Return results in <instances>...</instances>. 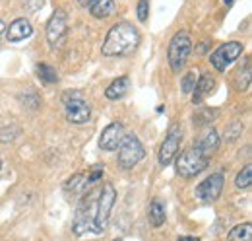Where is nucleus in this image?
<instances>
[{
	"instance_id": "nucleus-29",
	"label": "nucleus",
	"mask_w": 252,
	"mask_h": 241,
	"mask_svg": "<svg viewBox=\"0 0 252 241\" xmlns=\"http://www.w3.org/2000/svg\"><path fill=\"white\" fill-rule=\"evenodd\" d=\"M103 171H105V169H103V165H95L94 169H92V173L88 175V183H90V185L97 183V181L103 177Z\"/></svg>"
},
{
	"instance_id": "nucleus-14",
	"label": "nucleus",
	"mask_w": 252,
	"mask_h": 241,
	"mask_svg": "<svg viewBox=\"0 0 252 241\" xmlns=\"http://www.w3.org/2000/svg\"><path fill=\"white\" fill-rule=\"evenodd\" d=\"M214 88H216V80L210 74H202L200 80H196V86L192 90V103L200 105L204 101V97L214 91Z\"/></svg>"
},
{
	"instance_id": "nucleus-13",
	"label": "nucleus",
	"mask_w": 252,
	"mask_h": 241,
	"mask_svg": "<svg viewBox=\"0 0 252 241\" xmlns=\"http://www.w3.org/2000/svg\"><path fill=\"white\" fill-rule=\"evenodd\" d=\"M194 148L198 152H202L206 158H210L214 152H218V148H220V134L214 128H206L202 132V136L198 138V142H196Z\"/></svg>"
},
{
	"instance_id": "nucleus-20",
	"label": "nucleus",
	"mask_w": 252,
	"mask_h": 241,
	"mask_svg": "<svg viewBox=\"0 0 252 241\" xmlns=\"http://www.w3.org/2000/svg\"><path fill=\"white\" fill-rule=\"evenodd\" d=\"M249 86H251V60H247L245 68L241 66L235 72V88L243 91V90H249Z\"/></svg>"
},
{
	"instance_id": "nucleus-5",
	"label": "nucleus",
	"mask_w": 252,
	"mask_h": 241,
	"mask_svg": "<svg viewBox=\"0 0 252 241\" xmlns=\"http://www.w3.org/2000/svg\"><path fill=\"white\" fill-rule=\"evenodd\" d=\"M210 163V158H206L202 152H198L194 146L189 150L181 152L177 156V163H175V169L181 177L190 179V177H196L198 173H202Z\"/></svg>"
},
{
	"instance_id": "nucleus-32",
	"label": "nucleus",
	"mask_w": 252,
	"mask_h": 241,
	"mask_svg": "<svg viewBox=\"0 0 252 241\" xmlns=\"http://www.w3.org/2000/svg\"><path fill=\"white\" fill-rule=\"evenodd\" d=\"M4 31H6V26H4V22L0 20V41H2V35H4Z\"/></svg>"
},
{
	"instance_id": "nucleus-28",
	"label": "nucleus",
	"mask_w": 252,
	"mask_h": 241,
	"mask_svg": "<svg viewBox=\"0 0 252 241\" xmlns=\"http://www.w3.org/2000/svg\"><path fill=\"white\" fill-rule=\"evenodd\" d=\"M136 14H138L140 22H146L148 16H150V0H140L138 6H136Z\"/></svg>"
},
{
	"instance_id": "nucleus-16",
	"label": "nucleus",
	"mask_w": 252,
	"mask_h": 241,
	"mask_svg": "<svg viewBox=\"0 0 252 241\" xmlns=\"http://www.w3.org/2000/svg\"><path fill=\"white\" fill-rule=\"evenodd\" d=\"M88 10L97 20H105L115 14V0H95Z\"/></svg>"
},
{
	"instance_id": "nucleus-31",
	"label": "nucleus",
	"mask_w": 252,
	"mask_h": 241,
	"mask_svg": "<svg viewBox=\"0 0 252 241\" xmlns=\"http://www.w3.org/2000/svg\"><path fill=\"white\" fill-rule=\"evenodd\" d=\"M177 241H200L198 238H190V236H183V238H179Z\"/></svg>"
},
{
	"instance_id": "nucleus-19",
	"label": "nucleus",
	"mask_w": 252,
	"mask_h": 241,
	"mask_svg": "<svg viewBox=\"0 0 252 241\" xmlns=\"http://www.w3.org/2000/svg\"><path fill=\"white\" fill-rule=\"evenodd\" d=\"M88 175H84V173H76V175H72L70 179L64 183V191H68V193H84L86 189H88Z\"/></svg>"
},
{
	"instance_id": "nucleus-24",
	"label": "nucleus",
	"mask_w": 252,
	"mask_h": 241,
	"mask_svg": "<svg viewBox=\"0 0 252 241\" xmlns=\"http://www.w3.org/2000/svg\"><path fill=\"white\" fill-rule=\"evenodd\" d=\"M252 183V165H245L239 173H237V179H235V185L239 187V189H249Z\"/></svg>"
},
{
	"instance_id": "nucleus-7",
	"label": "nucleus",
	"mask_w": 252,
	"mask_h": 241,
	"mask_svg": "<svg viewBox=\"0 0 252 241\" xmlns=\"http://www.w3.org/2000/svg\"><path fill=\"white\" fill-rule=\"evenodd\" d=\"M243 51H245L243 43H239V41H227V43H223L221 47H218L210 55V64L218 72H225L227 66H231L235 60L243 55Z\"/></svg>"
},
{
	"instance_id": "nucleus-22",
	"label": "nucleus",
	"mask_w": 252,
	"mask_h": 241,
	"mask_svg": "<svg viewBox=\"0 0 252 241\" xmlns=\"http://www.w3.org/2000/svg\"><path fill=\"white\" fill-rule=\"evenodd\" d=\"M35 72H37L39 80L45 82V84H57V82H59V74H57V70H55L53 66L45 64V62L37 64V66H35Z\"/></svg>"
},
{
	"instance_id": "nucleus-34",
	"label": "nucleus",
	"mask_w": 252,
	"mask_h": 241,
	"mask_svg": "<svg viewBox=\"0 0 252 241\" xmlns=\"http://www.w3.org/2000/svg\"><path fill=\"white\" fill-rule=\"evenodd\" d=\"M0 167H2V160H0Z\"/></svg>"
},
{
	"instance_id": "nucleus-2",
	"label": "nucleus",
	"mask_w": 252,
	"mask_h": 241,
	"mask_svg": "<svg viewBox=\"0 0 252 241\" xmlns=\"http://www.w3.org/2000/svg\"><path fill=\"white\" fill-rule=\"evenodd\" d=\"M117 201V191L113 187V183H105L103 189L97 193L95 199V212H94V232L95 234H103V230L109 224L111 210L115 206Z\"/></svg>"
},
{
	"instance_id": "nucleus-10",
	"label": "nucleus",
	"mask_w": 252,
	"mask_h": 241,
	"mask_svg": "<svg viewBox=\"0 0 252 241\" xmlns=\"http://www.w3.org/2000/svg\"><path fill=\"white\" fill-rule=\"evenodd\" d=\"M223 185H225L223 173H212L210 177H206V179L196 187V199L202 201V202H214V201H218L221 197Z\"/></svg>"
},
{
	"instance_id": "nucleus-6",
	"label": "nucleus",
	"mask_w": 252,
	"mask_h": 241,
	"mask_svg": "<svg viewBox=\"0 0 252 241\" xmlns=\"http://www.w3.org/2000/svg\"><path fill=\"white\" fill-rule=\"evenodd\" d=\"M146 156V150H144V144L140 142V138L136 134H125L121 146H119V165L123 169H132L134 165H138Z\"/></svg>"
},
{
	"instance_id": "nucleus-23",
	"label": "nucleus",
	"mask_w": 252,
	"mask_h": 241,
	"mask_svg": "<svg viewBox=\"0 0 252 241\" xmlns=\"http://www.w3.org/2000/svg\"><path fill=\"white\" fill-rule=\"evenodd\" d=\"M22 134V128L18 124H10V126H2L0 128V142L2 144H8V142H14L18 136Z\"/></svg>"
},
{
	"instance_id": "nucleus-30",
	"label": "nucleus",
	"mask_w": 252,
	"mask_h": 241,
	"mask_svg": "<svg viewBox=\"0 0 252 241\" xmlns=\"http://www.w3.org/2000/svg\"><path fill=\"white\" fill-rule=\"evenodd\" d=\"M80 2V6H84V8H90L92 4H94L95 0H78Z\"/></svg>"
},
{
	"instance_id": "nucleus-3",
	"label": "nucleus",
	"mask_w": 252,
	"mask_h": 241,
	"mask_svg": "<svg viewBox=\"0 0 252 241\" xmlns=\"http://www.w3.org/2000/svg\"><path fill=\"white\" fill-rule=\"evenodd\" d=\"M63 111L64 117L72 124H86L92 117L90 103L82 97L80 91H68L63 97Z\"/></svg>"
},
{
	"instance_id": "nucleus-4",
	"label": "nucleus",
	"mask_w": 252,
	"mask_h": 241,
	"mask_svg": "<svg viewBox=\"0 0 252 241\" xmlns=\"http://www.w3.org/2000/svg\"><path fill=\"white\" fill-rule=\"evenodd\" d=\"M192 51V37H190L189 31H177L169 43V64H171V70L173 72H181L189 60V55Z\"/></svg>"
},
{
	"instance_id": "nucleus-1",
	"label": "nucleus",
	"mask_w": 252,
	"mask_h": 241,
	"mask_svg": "<svg viewBox=\"0 0 252 241\" xmlns=\"http://www.w3.org/2000/svg\"><path fill=\"white\" fill-rule=\"evenodd\" d=\"M138 45H140L138 30L128 22H119L109 30L105 41H103L101 53L105 57H126Z\"/></svg>"
},
{
	"instance_id": "nucleus-26",
	"label": "nucleus",
	"mask_w": 252,
	"mask_h": 241,
	"mask_svg": "<svg viewBox=\"0 0 252 241\" xmlns=\"http://www.w3.org/2000/svg\"><path fill=\"white\" fill-rule=\"evenodd\" d=\"M239 134H243V124L241 122H231L229 126H225V140L233 142L239 138Z\"/></svg>"
},
{
	"instance_id": "nucleus-33",
	"label": "nucleus",
	"mask_w": 252,
	"mask_h": 241,
	"mask_svg": "<svg viewBox=\"0 0 252 241\" xmlns=\"http://www.w3.org/2000/svg\"><path fill=\"white\" fill-rule=\"evenodd\" d=\"M223 2H225L227 6H231V4H233V0H223Z\"/></svg>"
},
{
	"instance_id": "nucleus-8",
	"label": "nucleus",
	"mask_w": 252,
	"mask_h": 241,
	"mask_svg": "<svg viewBox=\"0 0 252 241\" xmlns=\"http://www.w3.org/2000/svg\"><path fill=\"white\" fill-rule=\"evenodd\" d=\"M181 140H183V130L179 124H171L165 140L161 142L159 146V154H158V160L161 165H169L177 154H179V148H181Z\"/></svg>"
},
{
	"instance_id": "nucleus-12",
	"label": "nucleus",
	"mask_w": 252,
	"mask_h": 241,
	"mask_svg": "<svg viewBox=\"0 0 252 241\" xmlns=\"http://www.w3.org/2000/svg\"><path fill=\"white\" fill-rule=\"evenodd\" d=\"M32 33H33V26L30 24V20H26V18H18V20H14V22L8 26V30H6L8 41H12V43L24 41V39L32 37Z\"/></svg>"
},
{
	"instance_id": "nucleus-15",
	"label": "nucleus",
	"mask_w": 252,
	"mask_h": 241,
	"mask_svg": "<svg viewBox=\"0 0 252 241\" xmlns=\"http://www.w3.org/2000/svg\"><path fill=\"white\" fill-rule=\"evenodd\" d=\"M128 88H130V78L128 76H121V78L113 80L111 86L105 90V97L107 99H121V97L126 95Z\"/></svg>"
},
{
	"instance_id": "nucleus-27",
	"label": "nucleus",
	"mask_w": 252,
	"mask_h": 241,
	"mask_svg": "<svg viewBox=\"0 0 252 241\" xmlns=\"http://www.w3.org/2000/svg\"><path fill=\"white\" fill-rule=\"evenodd\" d=\"M196 70H190V72H187V76L183 78V82H181V88H183V91L185 93H192V90H194V86H196Z\"/></svg>"
},
{
	"instance_id": "nucleus-25",
	"label": "nucleus",
	"mask_w": 252,
	"mask_h": 241,
	"mask_svg": "<svg viewBox=\"0 0 252 241\" xmlns=\"http://www.w3.org/2000/svg\"><path fill=\"white\" fill-rule=\"evenodd\" d=\"M20 101H22V105H26L30 109H37L41 105V97L32 90H28L26 93H20Z\"/></svg>"
},
{
	"instance_id": "nucleus-9",
	"label": "nucleus",
	"mask_w": 252,
	"mask_h": 241,
	"mask_svg": "<svg viewBox=\"0 0 252 241\" xmlns=\"http://www.w3.org/2000/svg\"><path fill=\"white\" fill-rule=\"evenodd\" d=\"M66 31H68L66 12H63V10L53 12V16L47 22V41H49V45L53 49L63 45V41L66 39Z\"/></svg>"
},
{
	"instance_id": "nucleus-17",
	"label": "nucleus",
	"mask_w": 252,
	"mask_h": 241,
	"mask_svg": "<svg viewBox=\"0 0 252 241\" xmlns=\"http://www.w3.org/2000/svg\"><path fill=\"white\" fill-rule=\"evenodd\" d=\"M218 115H220V111H218V109L206 107V109H200V111H196V113H194L192 122H194L196 126H210L214 120L218 119Z\"/></svg>"
},
{
	"instance_id": "nucleus-35",
	"label": "nucleus",
	"mask_w": 252,
	"mask_h": 241,
	"mask_svg": "<svg viewBox=\"0 0 252 241\" xmlns=\"http://www.w3.org/2000/svg\"><path fill=\"white\" fill-rule=\"evenodd\" d=\"M115 241H123V240H115Z\"/></svg>"
},
{
	"instance_id": "nucleus-21",
	"label": "nucleus",
	"mask_w": 252,
	"mask_h": 241,
	"mask_svg": "<svg viewBox=\"0 0 252 241\" xmlns=\"http://www.w3.org/2000/svg\"><path fill=\"white\" fill-rule=\"evenodd\" d=\"M148 216H150V222H152V226H154V228H161V226H163V222H165V206H163V202L156 199V201L150 204V212H148Z\"/></svg>"
},
{
	"instance_id": "nucleus-18",
	"label": "nucleus",
	"mask_w": 252,
	"mask_h": 241,
	"mask_svg": "<svg viewBox=\"0 0 252 241\" xmlns=\"http://www.w3.org/2000/svg\"><path fill=\"white\" fill-rule=\"evenodd\" d=\"M229 241H252V224H239L235 226L229 234H227Z\"/></svg>"
},
{
	"instance_id": "nucleus-11",
	"label": "nucleus",
	"mask_w": 252,
	"mask_h": 241,
	"mask_svg": "<svg viewBox=\"0 0 252 241\" xmlns=\"http://www.w3.org/2000/svg\"><path fill=\"white\" fill-rule=\"evenodd\" d=\"M125 134H126L125 126H123L121 122H111V124H107V126L103 128V132H101L99 148L105 152H115L121 146Z\"/></svg>"
}]
</instances>
